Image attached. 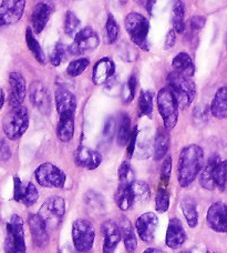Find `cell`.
<instances>
[{
    "label": "cell",
    "mask_w": 227,
    "mask_h": 253,
    "mask_svg": "<svg viewBox=\"0 0 227 253\" xmlns=\"http://www.w3.org/2000/svg\"><path fill=\"white\" fill-rule=\"evenodd\" d=\"M204 167V151L197 144L182 149L178 166V180L182 188H188L196 179Z\"/></svg>",
    "instance_id": "obj_1"
},
{
    "label": "cell",
    "mask_w": 227,
    "mask_h": 253,
    "mask_svg": "<svg viewBox=\"0 0 227 253\" xmlns=\"http://www.w3.org/2000/svg\"><path fill=\"white\" fill-rule=\"evenodd\" d=\"M167 87L172 90L181 109H186L192 105L196 97V85L189 77L173 71L167 77Z\"/></svg>",
    "instance_id": "obj_2"
},
{
    "label": "cell",
    "mask_w": 227,
    "mask_h": 253,
    "mask_svg": "<svg viewBox=\"0 0 227 253\" xmlns=\"http://www.w3.org/2000/svg\"><path fill=\"white\" fill-rule=\"evenodd\" d=\"M29 126V112L26 107L11 108L2 121V129L9 140L20 139Z\"/></svg>",
    "instance_id": "obj_3"
},
{
    "label": "cell",
    "mask_w": 227,
    "mask_h": 253,
    "mask_svg": "<svg viewBox=\"0 0 227 253\" xmlns=\"http://www.w3.org/2000/svg\"><path fill=\"white\" fill-rule=\"evenodd\" d=\"M4 253H26L24 220L13 214L6 225V238L3 243Z\"/></svg>",
    "instance_id": "obj_4"
},
{
    "label": "cell",
    "mask_w": 227,
    "mask_h": 253,
    "mask_svg": "<svg viewBox=\"0 0 227 253\" xmlns=\"http://www.w3.org/2000/svg\"><path fill=\"white\" fill-rule=\"evenodd\" d=\"M157 108L166 130L174 129L179 121V103L169 87L162 88L157 93Z\"/></svg>",
    "instance_id": "obj_5"
},
{
    "label": "cell",
    "mask_w": 227,
    "mask_h": 253,
    "mask_svg": "<svg viewBox=\"0 0 227 253\" xmlns=\"http://www.w3.org/2000/svg\"><path fill=\"white\" fill-rule=\"evenodd\" d=\"M124 27L132 42L143 50H149L148 35L150 31V22L139 12H130L125 17Z\"/></svg>",
    "instance_id": "obj_6"
},
{
    "label": "cell",
    "mask_w": 227,
    "mask_h": 253,
    "mask_svg": "<svg viewBox=\"0 0 227 253\" xmlns=\"http://www.w3.org/2000/svg\"><path fill=\"white\" fill-rule=\"evenodd\" d=\"M66 213V202L61 197L48 198L40 208L38 214L47 224L49 230H56L61 224Z\"/></svg>",
    "instance_id": "obj_7"
},
{
    "label": "cell",
    "mask_w": 227,
    "mask_h": 253,
    "mask_svg": "<svg viewBox=\"0 0 227 253\" xmlns=\"http://www.w3.org/2000/svg\"><path fill=\"white\" fill-rule=\"evenodd\" d=\"M95 240L93 224L87 219H78L72 224V241L76 250L85 253L92 249Z\"/></svg>",
    "instance_id": "obj_8"
},
{
    "label": "cell",
    "mask_w": 227,
    "mask_h": 253,
    "mask_svg": "<svg viewBox=\"0 0 227 253\" xmlns=\"http://www.w3.org/2000/svg\"><path fill=\"white\" fill-rule=\"evenodd\" d=\"M35 177L40 186L44 188L61 189L67 181V175L63 170L51 162L40 165L35 171Z\"/></svg>",
    "instance_id": "obj_9"
},
{
    "label": "cell",
    "mask_w": 227,
    "mask_h": 253,
    "mask_svg": "<svg viewBox=\"0 0 227 253\" xmlns=\"http://www.w3.org/2000/svg\"><path fill=\"white\" fill-rule=\"evenodd\" d=\"M99 43L100 39L98 34L92 28H90V27H85V28L81 29L76 34L74 38V43L69 46L70 55L79 56L93 51L98 48Z\"/></svg>",
    "instance_id": "obj_10"
},
{
    "label": "cell",
    "mask_w": 227,
    "mask_h": 253,
    "mask_svg": "<svg viewBox=\"0 0 227 253\" xmlns=\"http://www.w3.org/2000/svg\"><path fill=\"white\" fill-rule=\"evenodd\" d=\"M27 0H1L0 3V27L12 26L24 16Z\"/></svg>",
    "instance_id": "obj_11"
},
{
    "label": "cell",
    "mask_w": 227,
    "mask_h": 253,
    "mask_svg": "<svg viewBox=\"0 0 227 253\" xmlns=\"http://www.w3.org/2000/svg\"><path fill=\"white\" fill-rule=\"evenodd\" d=\"M9 97L8 102L11 108L21 107L27 94V84L24 76L19 72L9 74Z\"/></svg>",
    "instance_id": "obj_12"
},
{
    "label": "cell",
    "mask_w": 227,
    "mask_h": 253,
    "mask_svg": "<svg viewBox=\"0 0 227 253\" xmlns=\"http://www.w3.org/2000/svg\"><path fill=\"white\" fill-rule=\"evenodd\" d=\"M30 101L42 115L48 116L51 112V96L47 87L40 81H34L29 88Z\"/></svg>",
    "instance_id": "obj_13"
},
{
    "label": "cell",
    "mask_w": 227,
    "mask_h": 253,
    "mask_svg": "<svg viewBox=\"0 0 227 253\" xmlns=\"http://www.w3.org/2000/svg\"><path fill=\"white\" fill-rule=\"evenodd\" d=\"M158 228V218L154 212H145L135 222V230L141 240L145 243L153 242Z\"/></svg>",
    "instance_id": "obj_14"
},
{
    "label": "cell",
    "mask_w": 227,
    "mask_h": 253,
    "mask_svg": "<svg viewBox=\"0 0 227 253\" xmlns=\"http://www.w3.org/2000/svg\"><path fill=\"white\" fill-rule=\"evenodd\" d=\"M206 221L215 232L227 233V205L222 201L214 202L208 208Z\"/></svg>",
    "instance_id": "obj_15"
},
{
    "label": "cell",
    "mask_w": 227,
    "mask_h": 253,
    "mask_svg": "<svg viewBox=\"0 0 227 253\" xmlns=\"http://www.w3.org/2000/svg\"><path fill=\"white\" fill-rule=\"evenodd\" d=\"M39 199V192L33 182L24 183L19 177H13V200L26 207H33Z\"/></svg>",
    "instance_id": "obj_16"
},
{
    "label": "cell",
    "mask_w": 227,
    "mask_h": 253,
    "mask_svg": "<svg viewBox=\"0 0 227 253\" xmlns=\"http://www.w3.org/2000/svg\"><path fill=\"white\" fill-rule=\"evenodd\" d=\"M204 167L210 171L215 188L224 191L227 184V161L222 160L220 156L213 155Z\"/></svg>",
    "instance_id": "obj_17"
},
{
    "label": "cell",
    "mask_w": 227,
    "mask_h": 253,
    "mask_svg": "<svg viewBox=\"0 0 227 253\" xmlns=\"http://www.w3.org/2000/svg\"><path fill=\"white\" fill-rule=\"evenodd\" d=\"M28 224L34 245L37 248H40V249L47 247L49 243V229L47 224L44 223V221L41 219V216L38 213L29 214Z\"/></svg>",
    "instance_id": "obj_18"
},
{
    "label": "cell",
    "mask_w": 227,
    "mask_h": 253,
    "mask_svg": "<svg viewBox=\"0 0 227 253\" xmlns=\"http://www.w3.org/2000/svg\"><path fill=\"white\" fill-rule=\"evenodd\" d=\"M54 101L59 117L75 116L76 110V99L74 93L67 88H59L54 93Z\"/></svg>",
    "instance_id": "obj_19"
},
{
    "label": "cell",
    "mask_w": 227,
    "mask_h": 253,
    "mask_svg": "<svg viewBox=\"0 0 227 253\" xmlns=\"http://www.w3.org/2000/svg\"><path fill=\"white\" fill-rule=\"evenodd\" d=\"M186 239H188V233L185 231L182 221L179 218L170 219L165 237L166 246L176 250L184 245Z\"/></svg>",
    "instance_id": "obj_20"
},
{
    "label": "cell",
    "mask_w": 227,
    "mask_h": 253,
    "mask_svg": "<svg viewBox=\"0 0 227 253\" xmlns=\"http://www.w3.org/2000/svg\"><path fill=\"white\" fill-rule=\"evenodd\" d=\"M103 234V253H114L122 240L119 225L114 221L108 220L101 225Z\"/></svg>",
    "instance_id": "obj_21"
},
{
    "label": "cell",
    "mask_w": 227,
    "mask_h": 253,
    "mask_svg": "<svg viewBox=\"0 0 227 253\" xmlns=\"http://www.w3.org/2000/svg\"><path fill=\"white\" fill-rule=\"evenodd\" d=\"M75 161L76 166L82 167V168L88 170H94L101 165L102 157L98 151L93 150V149L81 146L76 149Z\"/></svg>",
    "instance_id": "obj_22"
},
{
    "label": "cell",
    "mask_w": 227,
    "mask_h": 253,
    "mask_svg": "<svg viewBox=\"0 0 227 253\" xmlns=\"http://www.w3.org/2000/svg\"><path fill=\"white\" fill-rule=\"evenodd\" d=\"M115 74V65L110 58H102L93 67L92 80L97 85L106 84Z\"/></svg>",
    "instance_id": "obj_23"
},
{
    "label": "cell",
    "mask_w": 227,
    "mask_h": 253,
    "mask_svg": "<svg viewBox=\"0 0 227 253\" xmlns=\"http://www.w3.org/2000/svg\"><path fill=\"white\" fill-rule=\"evenodd\" d=\"M51 15V8L48 3L39 2L35 6L31 13V26L36 34H40L45 28Z\"/></svg>",
    "instance_id": "obj_24"
},
{
    "label": "cell",
    "mask_w": 227,
    "mask_h": 253,
    "mask_svg": "<svg viewBox=\"0 0 227 253\" xmlns=\"http://www.w3.org/2000/svg\"><path fill=\"white\" fill-rule=\"evenodd\" d=\"M119 229H120V233L122 237V240H123L125 250L129 253H133L136 248H138V240H136V236H135V231L132 223L131 221L126 218L125 215L121 216L119 223Z\"/></svg>",
    "instance_id": "obj_25"
},
{
    "label": "cell",
    "mask_w": 227,
    "mask_h": 253,
    "mask_svg": "<svg viewBox=\"0 0 227 253\" xmlns=\"http://www.w3.org/2000/svg\"><path fill=\"white\" fill-rule=\"evenodd\" d=\"M210 111L216 119L227 118V87H222L217 90L212 100Z\"/></svg>",
    "instance_id": "obj_26"
},
{
    "label": "cell",
    "mask_w": 227,
    "mask_h": 253,
    "mask_svg": "<svg viewBox=\"0 0 227 253\" xmlns=\"http://www.w3.org/2000/svg\"><path fill=\"white\" fill-rule=\"evenodd\" d=\"M170 149V134L169 130L160 128L157 130L154 141V159L156 161L162 160L167 155Z\"/></svg>",
    "instance_id": "obj_27"
},
{
    "label": "cell",
    "mask_w": 227,
    "mask_h": 253,
    "mask_svg": "<svg viewBox=\"0 0 227 253\" xmlns=\"http://www.w3.org/2000/svg\"><path fill=\"white\" fill-rule=\"evenodd\" d=\"M172 67H173L174 71L186 77H189V78H192L195 74V66L192 58H190L189 53L186 52L178 53V55L174 57L173 61H172Z\"/></svg>",
    "instance_id": "obj_28"
},
{
    "label": "cell",
    "mask_w": 227,
    "mask_h": 253,
    "mask_svg": "<svg viewBox=\"0 0 227 253\" xmlns=\"http://www.w3.org/2000/svg\"><path fill=\"white\" fill-rule=\"evenodd\" d=\"M57 135L62 142L71 141L75 135V116L59 117Z\"/></svg>",
    "instance_id": "obj_29"
},
{
    "label": "cell",
    "mask_w": 227,
    "mask_h": 253,
    "mask_svg": "<svg viewBox=\"0 0 227 253\" xmlns=\"http://www.w3.org/2000/svg\"><path fill=\"white\" fill-rule=\"evenodd\" d=\"M181 210L183 213L184 218L188 222L189 227L195 228L198 224V211L197 206L194 199L192 198H184L181 202Z\"/></svg>",
    "instance_id": "obj_30"
},
{
    "label": "cell",
    "mask_w": 227,
    "mask_h": 253,
    "mask_svg": "<svg viewBox=\"0 0 227 253\" xmlns=\"http://www.w3.org/2000/svg\"><path fill=\"white\" fill-rule=\"evenodd\" d=\"M114 201L122 211H128L133 207L132 196H131V184H120L114 193Z\"/></svg>",
    "instance_id": "obj_31"
},
{
    "label": "cell",
    "mask_w": 227,
    "mask_h": 253,
    "mask_svg": "<svg viewBox=\"0 0 227 253\" xmlns=\"http://www.w3.org/2000/svg\"><path fill=\"white\" fill-rule=\"evenodd\" d=\"M131 196H132L133 207L136 205H143L151 198V189H150L148 183L135 180L131 184Z\"/></svg>",
    "instance_id": "obj_32"
},
{
    "label": "cell",
    "mask_w": 227,
    "mask_h": 253,
    "mask_svg": "<svg viewBox=\"0 0 227 253\" xmlns=\"http://www.w3.org/2000/svg\"><path fill=\"white\" fill-rule=\"evenodd\" d=\"M26 43L27 46H28L30 52L33 53V56L36 58V60H37L39 63H41V65H44L45 63V56H44V52L42 50L41 46H40L38 40L36 39L35 35H34V30L28 27V28L26 29Z\"/></svg>",
    "instance_id": "obj_33"
},
{
    "label": "cell",
    "mask_w": 227,
    "mask_h": 253,
    "mask_svg": "<svg viewBox=\"0 0 227 253\" xmlns=\"http://www.w3.org/2000/svg\"><path fill=\"white\" fill-rule=\"evenodd\" d=\"M131 133H132V126H131L130 117L126 114L121 115L119 126H117V144L121 147L128 144Z\"/></svg>",
    "instance_id": "obj_34"
},
{
    "label": "cell",
    "mask_w": 227,
    "mask_h": 253,
    "mask_svg": "<svg viewBox=\"0 0 227 253\" xmlns=\"http://www.w3.org/2000/svg\"><path fill=\"white\" fill-rule=\"evenodd\" d=\"M185 6L182 0H176L173 6V11H172V22H173L174 30L176 34H183L185 30Z\"/></svg>",
    "instance_id": "obj_35"
},
{
    "label": "cell",
    "mask_w": 227,
    "mask_h": 253,
    "mask_svg": "<svg viewBox=\"0 0 227 253\" xmlns=\"http://www.w3.org/2000/svg\"><path fill=\"white\" fill-rule=\"evenodd\" d=\"M84 202L87 207L90 208V210L95 212V213H102V212L106 211L104 199L101 194L97 192L88 191L84 194Z\"/></svg>",
    "instance_id": "obj_36"
},
{
    "label": "cell",
    "mask_w": 227,
    "mask_h": 253,
    "mask_svg": "<svg viewBox=\"0 0 227 253\" xmlns=\"http://www.w3.org/2000/svg\"><path fill=\"white\" fill-rule=\"evenodd\" d=\"M69 56H70L69 47L63 43L58 42L56 43V46L53 47L51 53H50L49 60L52 66L58 67L60 66L62 62H65L68 58H69Z\"/></svg>",
    "instance_id": "obj_37"
},
{
    "label": "cell",
    "mask_w": 227,
    "mask_h": 253,
    "mask_svg": "<svg viewBox=\"0 0 227 253\" xmlns=\"http://www.w3.org/2000/svg\"><path fill=\"white\" fill-rule=\"evenodd\" d=\"M80 25L81 21L78 17H76V13L74 11H67L66 17H65V33L67 36L69 37L75 38L76 34L80 31Z\"/></svg>",
    "instance_id": "obj_38"
},
{
    "label": "cell",
    "mask_w": 227,
    "mask_h": 253,
    "mask_svg": "<svg viewBox=\"0 0 227 253\" xmlns=\"http://www.w3.org/2000/svg\"><path fill=\"white\" fill-rule=\"evenodd\" d=\"M140 116L151 117L153 114V94L150 91H142L139 98Z\"/></svg>",
    "instance_id": "obj_39"
},
{
    "label": "cell",
    "mask_w": 227,
    "mask_h": 253,
    "mask_svg": "<svg viewBox=\"0 0 227 253\" xmlns=\"http://www.w3.org/2000/svg\"><path fill=\"white\" fill-rule=\"evenodd\" d=\"M155 209L158 213H165L170 209V193L165 188H158L155 197Z\"/></svg>",
    "instance_id": "obj_40"
},
{
    "label": "cell",
    "mask_w": 227,
    "mask_h": 253,
    "mask_svg": "<svg viewBox=\"0 0 227 253\" xmlns=\"http://www.w3.org/2000/svg\"><path fill=\"white\" fill-rule=\"evenodd\" d=\"M119 183L120 184H132L135 181L134 172L129 161H123L120 166L119 171Z\"/></svg>",
    "instance_id": "obj_41"
},
{
    "label": "cell",
    "mask_w": 227,
    "mask_h": 253,
    "mask_svg": "<svg viewBox=\"0 0 227 253\" xmlns=\"http://www.w3.org/2000/svg\"><path fill=\"white\" fill-rule=\"evenodd\" d=\"M90 65V60L88 58H79L69 63V66L67 68V72L70 77H78L81 74H83V71L87 69L88 66Z\"/></svg>",
    "instance_id": "obj_42"
},
{
    "label": "cell",
    "mask_w": 227,
    "mask_h": 253,
    "mask_svg": "<svg viewBox=\"0 0 227 253\" xmlns=\"http://www.w3.org/2000/svg\"><path fill=\"white\" fill-rule=\"evenodd\" d=\"M106 30H107V36H108V42L109 43H114L117 37H119V26H117V22L114 19L111 13L108 15V19L106 22Z\"/></svg>",
    "instance_id": "obj_43"
},
{
    "label": "cell",
    "mask_w": 227,
    "mask_h": 253,
    "mask_svg": "<svg viewBox=\"0 0 227 253\" xmlns=\"http://www.w3.org/2000/svg\"><path fill=\"white\" fill-rule=\"evenodd\" d=\"M136 84H138V81H136V77L133 75L130 77L128 83L122 88V97H123V101L125 103H130L134 99Z\"/></svg>",
    "instance_id": "obj_44"
},
{
    "label": "cell",
    "mask_w": 227,
    "mask_h": 253,
    "mask_svg": "<svg viewBox=\"0 0 227 253\" xmlns=\"http://www.w3.org/2000/svg\"><path fill=\"white\" fill-rule=\"evenodd\" d=\"M117 50H119V55L122 59L128 62H132L138 58V52H136L135 49L132 46L126 44L125 42L122 43Z\"/></svg>",
    "instance_id": "obj_45"
},
{
    "label": "cell",
    "mask_w": 227,
    "mask_h": 253,
    "mask_svg": "<svg viewBox=\"0 0 227 253\" xmlns=\"http://www.w3.org/2000/svg\"><path fill=\"white\" fill-rule=\"evenodd\" d=\"M171 172H172V158L170 156H167L164 159V162H163L162 168H161V180L165 186L166 184H169Z\"/></svg>",
    "instance_id": "obj_46"
},
{
    "label": "cell",
    "mask_w": 227,
    "mask_h": 253,
    "mask_svg": "<svg viewBox=\"0 0 227 253\" xmlns=\"http://www.w3.org/2000/svg\"><path fill=\"white\" fill-rule=\"evenodd\" d=\"M115 120L113 118H109L107 120L106 125H104V129H103V137L107 141H111L114 137V132H115Z\"/></svg>",
    "instance_id": "obj_47"
},
{
    "label": "cell",
    "mask_w": 227,
    "mask_h": 253,
    "mask_svg": "<svg viewBox=\"0 0 227 253\" xmlns=\"http://www.w3.org/2000/svg\"><path fill=\"white\" fill-rule=\"evenodd\" d=\"M205 22H206L205 17L194 16V17L190 18L189 27H190V29H192V30L198 31V30H201L204 26H205Z\"/></svg>",
    "instance_id": "obj_48"
},
{
    "label": "cell",
    "mask_w": 227,
    "mask_h": 253,
    "mask_svg": "<svg viewBox=\"0 0 227 253\" xmlns=\"http://www.w3.org/2000/svg\"><path fill=\"white\" fill-rule=\"evenodd\" d=\"M138 128L134 126L132 129V133H131L130 140L128 142V156L132 157L134 153V149H135V144H136V139H138Z\"/></svg>",
    "instance_id": "obj_49"
},
{
    "label": "cell",
    "mask_w": 227,
    "mask_h": 253,
    "mask_svg": "<svg viewBox=\"0 0 227 253\" xmlns=\"http://www.w3.org/2000/svg\"><path fill=\"white\" fill-rule=\"evenodd\" d=\"M176 42V31L174 29H171L167 33L164 42V49H171Z\"/></svg>",
    "instance_id": "obj_50"
},
{
    "label": "cell",
    "mask_w": 227,
    "mask_h": 253,
    "mask_svg": "<svg viewBox=\"0 0 227 253\" xmlns=\"http://www.w3.org/2000/svg\"><path fill=\"white\" fill-rule=\"evenodd\" d=\"M10 157H11L10 148H9V146L6 142H1V144H0V159L2 161H7L10 159Z\"/></svg>",
    "instance_id": "obj_51"
},
{
    "label": "cell",
    "mask_w": 227,
    "mask_h": 253,
    "mask_svg": "<svg viewBox=\"0 0 227 253\" xmlns=\"http://www.w3.org/2000/svg\"><path fill=\"white\" fill-rule=\"evenodd\" d=\"M134 1L139 4L141 7H144L147 9L149 13H152L154 3H155L156 0H134Z\"/></svg>",
    "instance_id": "obj_52"
},
{
    "label": "cell",
    "mask_w": 227,
    "mask_h": 253,
    "mask_svg": "<svg viewBox=\"0 0 227 253\" xmlns=\"http://www.w3.org/2000/svg\"><path fill=\"white\" fill-rule=\"evenodd\" d=\"M143 253H166L161 249H156V248H149V249L145 250Z\"/></svg>",
    "instance_id": "obj_53"
},
{
    "label": "cell",
    "mask_w": 227,
    "mask_h": 253,
    "mask_svg": "<svg viewBox=\"0 0 227 253\" xmlns=\"http://www.w3.org/2000/svg\"><path fill=\"white\" fill-rule=\"evenodd\" d=\"M3 103H4V93L2 90H0V109L3 107Z\"/></svg>",
    "instance_id": "obj_54"
},
{
    "label": "cell",
    "mask_w": 227,
    "mask_h": 253,
    "mask_svg": "<svg viewBox=\"0 0 227 253\" xmlns=\"http://www.w3.org/2000/svg\"><path fill=\"white\" fill-rule=\"evenodd\" d=\"M205 253H217V252H215V251H212V250H207Z\"/></svg>",
    "instance_id": "obj_55"
},
{
    "label": "cell",
    "mask_w": 227,
    "mask_h": 253,
    "mask_svg": "<svg viewBox=\"0 0 227 253\" xmlns=\"http://www.w3.org/2000/svg\"><path fill=\"white\" fill-rule=\"evenodd\" d=\"M120 1H121V3H125L128 0H120Z\"/></svg>",
    "instance_id": "obj_56"
},
{
    "label": "cell",
    "mask_w": 227,
    "mask_h": 253,
    "mask_svg": "<svg viewBox=\"0 0 227 253\" xmlns=\"http://www.w3.org/2000/svg\"><path fill=\"white\" fill-rule=\"evenodd\" d=\"M180 253H189V252H188V251H182V252H180Z\"/></svg>",
    "instance_id": "obj_57"
}]
</instances>
